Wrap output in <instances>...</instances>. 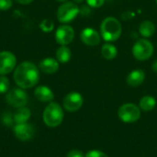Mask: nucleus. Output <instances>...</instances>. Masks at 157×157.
Instances as JSON below:
<instances>
[{
  "label": "nucleus",
  "mask_w": 157,
  "mask_h": 157,
  "mask_svg": "<svg viewBox=\"0 0 157 157\" xmlns=\"http://www.w3.org/2000/svg\"><path fill=\"white\" fill-rule=\"evenodd\" d=\"M13 78L19 87L23 89L31 88L40 80V71L33 63L26 61L16 67Z\"/></svg>",
  "instance_id": "nucleus-1"
},
{
  "label": "nucleus",
  "mask_w": 157,
  "mask_h": 157,
  "mask_svg": "<svg viewBox=\"0 0 157 157\" xmlns=\"http://www.w3.org/2000/svg\"><path fill=\"white\" fill-rule=\"evenodd\" d=\"M122 32V26L120 20L113 17L104 18L100 25V36L107 42L116 41Z\"/></svg>",
  "instance_id": "nucleus-2"
},
{
  "label": "nucleus",
  "mask_w": 157,
  "mask_h": 157,
  "mask_svg": "<svg viewBox=\"0 0 157 157\" xmlns=\"http://www.w3.org/2000/svg\"><path fill=\"white\" fill-rule=\"evenodd\" d=\"M63 109L55 102H50L43 111V121L50 128H55L61 125L63 121Z\"/></svg>",
  "instance_id": "nucleus-3"
},
{
  "label": "nucleus",
  "mask_w": 157,
  "mask_h": 157,
  "mask_svg": "<svg viewBox=\"0 0 157 157\" xmlns=\"http://www.w3.org/2000/svg\"><path fill=\"white\" fill-rule=\"evenodd\" d=\"M154 45L153 43L147 40V39H140L138 40L133 47H132V55L133 57L141 62L144 61H147L148 59H150V57H152L153 53H154Z\"/></svg>",
  "instance_id": "nucleus-4"
},
{
  "label": "nucleus",
  "mask_w": 157,
  "mask_h": 157,
  "mask_svg": "<svg viewBox=\"0 0 157 157\" xmlns=\"http://www.w3.org/2000/svg\"><path fill=\"white\" fill-rule=\"evenodd\" d=\"M118 116L124 123H133L141 118V109L133 103H126L120 107Z\"/></svg>",
  "instance_id": "nucleus-5"
},
{
  "label": "nucleus",
  "mask_w": 157,
  "mask_h": 157,
  "mask_svg": "<svg viewBox=\"0 0 157 157\" xmlns=\"http://www.w3.org/2000/svg\"><path fill=\"white\" fill-rule=\"evenodd\" d=\"M79 15V7L74 2H63L57 10V18L61 23H69Z\"/></svg>",
  "instance_id": "nucleus-6"
},
{
  "label": "nucleus",
  "mask_w": 157,
  "mask_h": 157,
  "mask_svg": "<svg viewBox=\"0 0 157 157\" xmlns=\"http://www.w3.org/2000/svg\"><path fill=\"white\" fill-rule=\"evenodd\" d=\"M29 98L26 91L21 87H16L9 90L6 96V101L14 108L25 107L28 103Z\"/></svg>",
  "instance_id": "nucleus-7"
},
{
  "label": "nucleus",
  "mask_w": 157,
  "mask_h": 157,
  "mask_svg": "<svg viewBox=\"0 0 157 157\" xmlns=\"http://www.w3.org/2000/svg\"><path fill=\"white\" fill-rule=\"evenodd\" d=\"M84 104V98L83 96L75 91L70 92L67 94L63 101V106L64 109H66L69 112H75L78 109H81V107Z\"/></svg>",
  "instance_id": "nucleus-8"
},
{
  "label": "nucleus",
  "mask_w": 157,
  "mask_h": 157,
  "mask_svg": "<svg viewBox=\"0 0 157 157\" xmlns=\"http://www.w3.org/2000/svg\"><path fill=\"white\" fill-rule=\"evenodd\" d=\"M17 59L14 53L8 51L0 52V75H6L16 67Z\"/></svg>",
  "instance_id": "nucleus-9"
},
{
  "label": "nucleus",
  "mask_w": 157,
  "mask_h": 157,
  "mask_svg": "<svg viewBox=\"0 0 157 157\" xmlns=\"http://www.w3.org/2000/svg\"><path fill=\"white\" fill-rule=\"evenodd\" d=\"M75 38V30L69 25H62L55 31V40L58 44L67 46Z\"/></svg>",
  "instance_id": "nucleus-10"
},
{
  "label": "nucleus",
  "mask_w": 157,
  "mask_h": 157,
  "mask_svg": "<svg viewBox=\"0 0 157 157\" xmlns=\"http://www.w3.org/2000/svg\"><path fill=\"white\" fill-rule=\"evenodd\" d=\"M13 132H14L16 137L19 141H22V142H26V141L32 139L34 136V133H35L34 127L31 124L27 123V122L17 124L14 127Z\"/></svg>",
  "instance_id": "nucleus-11"
},
{
  "label": "nucleus",
  "mask_w": 157,
  "mask_h": 157,
  "mask_svg": "<svg viewBox=\"0 0 157 157\" xmlns=\"http://www.w3.org/2000/svg\"><path fill=\"white\" fill-rule=\"evenodd\" d=\"M80 39L83 43L87 46H97L100 43L101 36L95 29L86 28L81 31Z\"/></svg>",
  "instance_id": "nucleus-12"
},
{
  "label": "nucleus",
  "mask_w": 157,
  "mask_h": 157,
  "mask_svg": "<svg viewBox=\"0 0 157 157\" xmlns=\"http://www.w3.org/2000/svg\"><path fill=\"white\" fill-rule=\"evenodd\" d=\"M35 98L41 102H52L54 98V94L52 90L46 86H37L34 90Z\"/></svg>",
  "instance_id": "nucleus-13"
},
{
  "label": "nucleus",
  "mask_w": 157,
  "mask_h": 157,
  "mask_svg": "<svg viewBox=\"0 0 157 157\" xmlns=\"http://www.w3.org/2000/svg\"><path fill=\"white\" fill-rule=\"evenodd\" d=\"M144 79H145V73L141 69H135L128 75L126 78V82L130 86L136 87L141 86L144 83Z\"/></svg>",
  "instance_id": "nucleus-14"
},
{
  "label": "nucleus",
  "mask_w": 157,
  "mask_h": 157,
  "mask_svg": "<svg viewBox=\"0 0 157 157\" xmlns=\"http://www.w3.org/2000/svg\"><path fill=\"white\" fill-rule=\"evenodd\" d=\"M39 67L43 73H45L47 75H52L58 71L59 62L54 58L48 57V58H45L42 61H40Z\"/></svg>",
  "instance_id": "nucleus-15"
},
{
  "label": "nucleus",
  "mask_w": 157,
  "mask_h": 157,
  "mask_svg": "<svg viewBox=\"0 0 157 157\" xmlns=\"http://www.w3.org/2000/svg\"><path fill=\"white\" fill-rule=\"evenodd\" d=\"M139 32L144 38H150L155 32V25L151 20H144L140 24Z\"/></svg>",
  "instance_id": "nucleus-16"
},
{
  "label": "nucleus",
  "mask_w": 157,
  "mask_h": 157,
  "mask_svg": "<svg viewBox=\"0 0 157 157\" xmlns=\"http://www.w3.org/2000/svg\"><path fill=\"white\" fill-rule=\"evenodd\" d=\"M118 54V50L115 45H113L110 42H107L103 44L101 47V55L104 59L111 61L116 58Z\"/></svg>",
  "instance_id": "nucleus-17"
},
{
  "label": "nucleus",
  "mask_w": 157,
  "mask_h": 157,
  "mask_svg": "<svg viewBox=\"0 0 157 157\" xmlns=\"http://www.w3.org/2000/svg\"><path fill=\"white\" fill-rule=\"evenodd\" d=\"M30 116H31V112L29 109L26 107H22L17 109V111L14 114L13 119L17 124H20V123H26L29 120Z\"/></svg>",
  "instance_id": "nucleus-18"
},
{
  "label": "nucleus",
  "mask_w": 157,
  "mask_h": 157,
  "mask_svg": "<svg viewBox=\"0 0 157 157\" xmlns=\"http://www.w3.org/2000/svg\"><path fill=\"white\" fill-rule=\"evenodd\" d=\"M71 56H72L71 50L65 45L60 46L56 51V60L59 63H68L71 59Z\"/></svg>",
  "instance_id": "nucleus-19"
},
{
  "label": "nucleus",
  "mask_w": 157,
  "mask_h": 157,
  "mask_svg": "<svg viewBox=\"0 0 157 157\" xmlns=\"http://www.w3.org/2000/svg\"><path fill=\"white\" fill-rule=\"evenodd\" d=\"M156 106V99L152 96H144L141 98L139 107L141 110L144 111H151Z\"/></svg>",
  "instance_id": "nucleus-20"
},
{
  "label": "nucleus",
  "mask_w": 157,
  "mask_h": 157,
  "mask_svg": "<svg viewBox=\"0 0 157 157\" xmlns=\"http://www.w3.org/2000/svg\"><path fill=\"white\" fill-rule=\"evenodd\" d=\"M40 28L43 32H51L54 29V22L51 19H43L40 23Z\"/></svg>",
  "instance_id": "nucleus-21"
},
{
  "label": "nucleus",
  "mask_w": 157,
  "mask_h": 157,
  "mask_svg": "<svg viewBox=\"0 0 157 157\" xmlns=\"http://www.w3.org/2000/svg\"><path fill=\"white\" fill-rule=\"evenodd\" d=\"M10 86V83L7 77H6L5 75H1L0 76V94H5L6 92H8Z\"/></svg>",
  "instance_id": "nucleus-22"
},
{
  "label": "nucleus",
  "mask_w": 157,
  "mask_h": 157,
  "mask_svg": "<svg viewBox=\"0 0 157 157\" xmlns=\"http://www.w3.org/2000/svg\"><path fill=\"white\" fill-rule=\"evenodd\" d=\"M85 157H109L105 153L99 150H91L86 153Z\"/></svg>",
  "instance_id": "nucleus-23"
},
{
  "label": "nucleus",
  "mask_w": 157,
  "mask_h": 157,
  "mask_svg": "<svg viewBox=\"0 0 157 157\" xmlns=\"http://www.w3.org/2000/svg\"><path fill=\"white\" fill-rule=\"evenodd\" d=\"M86 1L87 5L90 7H93V8L101 7L105 3V0H86Z\"/></svg>",
  "instance_id": "nucleus-24"
},
{
  "label": "nucleus",
  "mask_w": 157,
  "mask_h": 157,
  "mask_svg": "<svg viewBox=\"0 0 157 157\" xmlns=\"http://www.w3.org/2000/svg\"><path fill=\"white\" fill-rule=\"evenodd\" d=\"M13 4V0H0V10H8Z\"/></svg>",
  "instance_id": "nucleus-25"
},
{
  "label": "nucleus",
  "mask_w": 157,
  "mask_h": 157,
  "mask_svg": "<svg viewBox=\"0 0 157 157\" xmlns=\"http://www.w3.org/2000/svg\"><path fill=\"white\" fill-rule=\"evenodd\" d=\"M66 157H85V155L80 150L73 149V150H71V151H69L67 153Z\"/></svg>",
  "instance_id": "nucleus-26"
},
{
  "label": "nucleus",
  "mask_w": 157,
  "mask_h": 157,
  "mask_svg": "<svg viewBox=\"0 0 157 157\" xmlns=\"http://www.w3.org/2000/svg\"><path fill=\"white\" fill-rule=\"evenodd\" d=\"M91 12V9H90V6L87 5V6H83L79 8V14H81L82 16H87L89 15Z\"/></svg>",
  "instance_id": "nucleus-27"
},
{
  "label": "nucleus",
  "mask_w": 157,
  "mask_h": 157,
  "mask_svg": "<svg viewBox=\"0 0 157 157\" xmlns=\"http://www.w3.org/2000/svg\"><path fill=\"white\" fill-rule=\"evenodd\" d=\"M12 116L10 115V113H5L4 117H3V121L5 124L6 125H10L12 124Z\"/></svg>",
  "instance_id": "nucleus-28"
},
{
  "label": "nucleus",
  "mask_w": 157,
  "mask_h": 157,
  "mask_svg": "<svg viewBox=\"0 0 157 157\" xmlns=\"http://www.w3.org/2000/svg\"><path fill=\"white\" fill-rule=\"evenodd\" d=\"M33 0H15V2L20 4V5H29L32 2Z\"/></svg>",
  "instance_id": "nucleus-29"
},
{
  "label": "nucleus",
  "mask_w": 157,
  "mask_h": 157,
  "mask_svg": "<svg viewBox=\"0 0 157 157\" xmlns=\"http://www.w3.org/2000/svg\"><path fill=\"white\" fill-rule=\"evenodd\" d=\"M152 69H153V71H154L155 73H156L157 74V60H155V61L153 63V64H152Z\"/></svg>",
  "instance_id": "nucleus-30"
},
{
  "label": "nucleus",
  "mask_w": 157,
  "mask_h": 157,
  "mask_svg": "<svg viewBox=\"0 0 157 157\" xmlns=\"http://www.w3.org/2000/svg\"><path fill=\"white\" fill-rule=\"evenodd\" d=\"M84 0H73V2L74 3H75V4H80V3H82Z\"/></svg>",
  "instance_id": "nucleus-31"
},
{
  "label": "nucleus",
  "mask_w": 157,
  "mask_h": 157,
  "mask_svg": "<svg viewBox=\"0 0 157 157\" xmlns=\"http://www.w3.org/2000/svg\"><path fill=\"white\" fill-rule=\"evenodd\" d=\"M58 2H66L67 0H57Z\"/></svg>",
  "instance_id": "nucleus-32"
},
{
  "label": "nucleus",
  "mask_w": 157,
  "mask_h": 157,
  "mask_svg": "<svg viewBox=\"0 0 157 157\" xmlns=\"http://www.w3.org/2000/svg\"><path fill=\"white\" fill-rule=\"evenodd\" d=\"M156 4H157V0H156Z\"/></svg>",
  "instance_id": "nucleus-33"
}]
</instances>
